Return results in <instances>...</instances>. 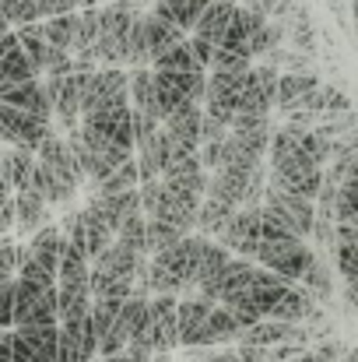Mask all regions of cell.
I'll return each instance as SVG.
<instances>
[{"label": "cell", "mask_w": 358, "mask_h": 362, "mask_svg": "<svg viewBox=\"0 0 358 362\" xmlns=\"http://www.w3.org/2000/svg\"><path fill=\"white\" fill-rule=\"evenodd\" d=\"M179 240H183L179 229H172V226H165V222H158V218H144V253H148V257L165 253L169 246H176Z\"/></svg>", "instance_id": "4316f807"}, {"label": "cell", "mask_w": 358, "mask_h": 362, "mask_svg": "<svg viewBox=\"0 0 358 362\" xmlns=\"http://www.w3.org/2000/svg\"><path fill=\"white\" fill-rule=\"evenodd\" d=\"M11 345H14V338H11V331L0 338V362H11Z\"/></svg>", "instance_id": "b9f144b4"}, {"label": "cell", "mask_w": 358, "mask_h": 362, "mask_svg": "<svg viewBox=\"0 0 358 362\" xmlns=\"http://www.w3.org/2000/svg\"><path fill=\"white\" fill-rule=\"evenodd\" d=\"M88 190H92V197H117V194H126V190H137V165H133V158L123 162L117 173H109L102 183H92Z\"/></svg>", "instance_id": "d4e9b609"}, {"label": "cell", "mask_w": 358, "mask_h": 362, "mask_svg": "<svg viewBox=\"0 0 358 362\" xmlns=\"http://www.w3.org/2000/svg\"><path fill=\"white\" fill-rule=\"evenodd\" d=\"M119 306H123V303H113V299H92V306H88V324H92L95 341H102V338L109 334V327L117 324V317H119Z\"/></svg>", "instance_id": "4dcf8cb0"}, {"label": "cell", "mask_w": 358, "mask_h": 362, "mask_svg": "<svg viewBox=\"0 0 358 362\" xmlns=\"http://www.w3.org/2000/svg\"><path fill=\"white\" fill-rule=\"evenodd\" d=\"M208 313L211 303L190 292L186 299H176V338L186 349H208Z\"/></svg>", "instance_id": "52a82bcc"}, {"label": "cell", "mask_w": 358, "mask_h": 362, "mask_svg": "<svg viewBox=\"0 0 358 362\" xmlns=\"http://www.w3.org/2000/svg\"><path fill=\"white\" fill-rule=\"evenodd\" d=\"M232 11H236V7H232L229 0H208L204 14H201L197 25H193V39H204V42L218 46L222 32H225L229 21H232Z\"/></svg>", "instance_id": "d6986e66"}, {"label": "cell", "mask_w": 358, "mask_h": 362, "mask_svg": "<svg viewBox=\"0 0 358 362\" xmlns=\"http://www.w3.org/2000/svg\"><path fill=\"white\" fill-rule=\"evenodd\" d=\"M236 208L222 204V201H211V197H201V208H197V236L201 240H218V233L232 222Z\"/></svg>", "instance_id": "44dd1931"}, {"label": "cell", "mask_w": 358, "mask_h": 362, "mask_svg": "<svg viewBox=\"0 0 358 362\" xmlns=\"http://www.w3.org/2000/svg\"><path fill=\"white\" fill-rule=\"evenodd\" d=\"M0 103L11 106V110H21L28 117L49 120V106H46V95H42V78L18 81V85H0Z\"/></svg>", "instance_id": "5bb4252c"}, {"label": "cell", "mask_w": 358, "mask_h": 362, "mask_svg": "<svg viewBox=\"0 0 358 362\" xmlns=\"http://www.w3.org/2000/svg\"><path fill=\"white\" fill-rule=\"evenodd\" d=\"M253 67L249 57H239V53H225L215 46V57H211V71H222V74H246Z\"/></svg>", "instance_id": "d590c367"}, {"label": "cell", "mask_w": 358, "mask_h": 362, "mask_svg": "<svg viewBox=\"0 0 358 362\" xmlns=\"http://www.w3.org/2000/svg\"><path fill=\"white\" fill-rule=\"evenodd\" d=\"M320 88V78L309 71H295V74H278V92H274V106L288 117V113H302L309 95Z\"/></svg>", "instance_id": "8fae6325"}, {"label": "cell", "mask_w": 358, "mask_h": 362, "mask_svg": "<svg viewBox=\"0 0 358 362\" xmlns=\"http://www.w3.org/2000/svg\"><path fill=\"white\" fill-rule=\"evenodd\" d=\"M242 78H246V74H222V71L204 74V110H201V113L211 117V120H218L222 127H229L232 117H236Z\"/></svg>", "instance_id": "5b68a950"}, {"label": "cell", "mask_w": 358, "mask_h": 362, "mask_svg": "<svg viewBox=\"0 0 358 362\" xmlns=\"http://www.w3.org/2000/svg\"><path fill=\"white\" fill-rule=\"evenodd\" d=\"M253 260H260L256 267H263V271H270V274H278L281 281L292 285V281H302V274L309 271V264L316 260V253L306 246V240L288 236V240L260 243L256 253H253Z\"/></svg>", "instance_id": "6da1fadb"}, {"label": "cell", "mask_w": 358, "mask_h": 362, "mask_svg": "<svg viewBox=\"0 0 358 362\" xmlns=\"http://www.w3.org/2000/svg\"><path fill=\"white\" fill-rule=\"evenodd\" d=\"M201 250H204V240L193 233V236H183L176 246H169L165 253L158 257H148L158 271H165L179 288H193V278H197V260H201Z\"/></svg>", "instance_id": "277c9868"}, {"label": "cell", "mask_w": 358, "mask_h": 362, "mask_svg": "<svg viewBox=\"0 0 358 362\" xmlns=\"http://www.w3.org/2000/svg\"><path fill=\"white\" fill-rule=\"evenodd\" d=\"M288 288H292L288 281H281L278 274H270V271H263V267L253 264V271H249V278H246V288H242V296H236V299H246L260 317H267L270 306H274Z\"/></svg>", "instance_id": "30bf717a"}, {"label": "cell", "mask_w": 358, "mask_h": 362, "mask_svg": "<svg viewBox=\"0 0 358 362\" xmlns=\"http://www.w3.org/2000/svg\"><path fill=\"white\" fill-rule=\"evenodd\" d=\"M78 229H81V240H85V257H88V264H92V260L113 243L109 226L99 218V211H95L92 204L78 208Z\"/></svg>", "instance_id": "ac0fdd59"}, {"label": "cell", "mask_w": 358, "mask_h": 362, "mask_svg": "<svg viewBox=\"0 0 358 362\" xmlns=\"http://www.w3.org/2000/svg\"><path fill=\"white\" fill-rule=\"evenodd\" d=\"M302 292L313 299V303H327L330 299V271H327V264L316 257L313 264H309V271L302 274Z\"/></svg>", "instance_id": "f546056e"}, {"label": "cell", "mask_w": 358, "mask_h": 362, "mask_svg": "<svg viewBox=\"0 0 358 362\" xmlns=\"http://www.w3.org/2000/svg\"><path fill=\"white\" fill-rule=\"evenodd\" d=\"M11 201H14V229H18V236L25 240H32L42 226H49V208H46V201L28 187V190H18V194H11Z\"/></svg>", "instance_id": "4fadbf2b"}, {"label": "cell", "mask_w": 358, "mask_h": 362, "mask_svg": "<svg viewBox=\"0 0 358 362\" xmlns=\"http://www.w3.org/2000/svg\"><path fill=\"white\" fill-rule=\"evenodd\" d=\"M7 32H11V25H7V18L0 14V35H7Z\"/></svg>", "instance_id": "f6af8a7d"}, {"label": "cell", "mask_w": 358, "mask_h": 362, "mask_svg": "<svg viewBox=\"0 0 358 362\" xmlns=\"http://www.w3.org/2000/svg\"><path fill=\"white\" fill-rule=\"evenodd\" d=\"M186 49H190V57H193V64L201 67V71H208L211 67V57H215V46L211 42H204V39H186Z\"/></svg>", "instance_id": "74e56055"}, {"label": "cell", "mask_w": 358, "mask_h": 362, "mask_svg": "<svg viewBox=\"0 0 358 362\" xmlns=\"http://www.w3.org/2000/svg\"><path fill=\"white\" fill-rule=\"evenodd\" d=\"M239 334V324L232 320V313L225 310V306H211V313H208V349L211 345H225V341H236Z\"/></svg>", "instance_id": "83f0119b"}, {"label": "cell", "mask_w": 358, "mask_h": 362, "mask_svg": "<svg viewBox=\"0 0 358 362\" xmlns=\"http://www.w3.org/2000/svg\"><path fill=\"white\" fill-rule=\"evenodd\" d=\"M229 137V127H222L218 120H211V117H201V137H197V148L201 144H222Z\"/></svg>", "instance_id": "8d00e7d4"}, {"label": "cell", "mask_w": 358, "mask_h": 362, "mask_svg": "<svg viewBox=\"0 0 358 362\" xmlns=\"http://www.w3.org/2000/svg\"><path fill=\"white\" fill-rule=\"evenodd\" d=\"M11 229H14V201L11 194H0V240L11 236Z\"/></svg>", "instance_id": "60d3db41"}, {"label": "cell", "mask_w": 358, "mask_h": 362, "mask_svg": "<svg viewBox=\"0 0 358 362\" xmlns=\"http://www.w3.org/2000/svg\"><path fill=\"white\" fill-rule=\"evenodd\" d=\"M0 14L7 18L11 28H21V25L39 21L35 18V0H0Z\"/></svg>", "instance_id": "836d02e7"}, {"label": "cell", "mask_w": 358, "mask_h": 362, "mask_svg": "<svg viewBox=\"0 0 358 362\" xmlns=\"http://www.w3.org/2000/svg\"><path fill=\"white\" fill-rule=\"evenodd\" d=\"M0 165H4V180L11 187V194L28 190L32 187V169H35V155L28 148H0Z\"/></svg>", "instance_id": "e0dca14e"}, {"label": "cell", "mask_w": 358, "mask_h": 362, "mask_svg": "<svg viewBox=\"0 0 358 362\" xmlns=\"http://www.w3.org/2000/svg\"><path fill=\"white\" fill-rule=\"evenodd\" d=\"M11 320H14V281L0 288V331H11Z\"/></svg>", "instance_id": "f35d334b"}, {"label": "cell", "mask_w": 358, "mask_h": 362, "mask_svg": "<svg viewBox=\"0 0 358 362\" xmlns=\"http://www.w3.org/2000/svg\"><path fill=\"white\" fill-rule=\"evenodd\" d=\"M316 317H320L316 303H313L302 288H288V292L270 306V313H267L263 320H278V324H292V327H299L302 320H316Z\"/></svg>", "instance_id": "9a60e30c"}, {"label": "cell", "mask_w": 358, "mask_h": 362, "mask_svg": "<svg viewBox=\"0 0 358 362\" xmlns=\"http://www.w3.org/2000/svg\"><path fill=\"white\" fill-rule=\"evenodd\" d=\"M78 0H42V21L46 18H60V14H74Z\"/></svg>", "instance_id": "ab89813d"}, {"label": "cell", "mask_w": 358, "mask_h": 362, "mask_svg": "<svg viewBox=\"0 0 358 362\" xmlns=\"http://www.w3.org/2000/svg\"><path fill=\"white\" fill-rule=\"evenodd\" d=\"M186 35L176 28V25H169V21H162V18H155L151 11L144 14V42H148V60H158L165 49H172L176 42H183Z\"/></svg>", "instance_id": "ffe728a7"}, {"label": "cell", "mask_w": 358, "mask_h": 362, "mask_svg": "<svg viewBox=\"0 0 358 362\" xmlns=\"http://www.w3.org/2000/svg\"><path fill=\"white\" fill-rule=\"evenodd\" d=\"M39 25H42V35H46V42H49L53 49L71 53L74 32H78V11H74V14H60V18H46V21H39Z\"/></svg>", "instance_id": "7402d4cb"}, {"label": "cell", "mask_w": 358, "mask_h": 362, "mask_svg": "<svg viewBox=\"0 0 358 362\" xmlns=\"http://www.w3.org/2000/svg\"><path fill=\"white\" fill-rule=\"evenodd\" d=\"M345 362H355V356H352V352H345Z\"/></svg>", "instance_id": "7dc6e473"}, {"label": "cell", "mask_w": 358, "mask_h": 362, "mask_svg": "<svg viewBox=\"0 0 358 362\" xmlns=\"http://www.w3.org/2000/svg\"><path fill=\"white\" fill-rule=\"evenodd\" d=\"M201 106L197 103H179L165 120H162V130L169 134V141L183 151H197V137H201Z\"/></svg>", "instance_id": "7c38bea8"}, {"label": "cell", "mask_w": 358, "mask_h": 362, "mask_svg": "<svg viewBox=\"0 0 358 362\" xmlns=\"http://www.w3.org/2000/svg\"><path fill=\"white\" fill-rule=\"evenodd\" d=\"M218 246H225L229 253H239V260H253L256 246H260V208H246L236 211L232 222L218 233Z\"/></svg>", "instance_id": "ba28073f"}, {"label": "cell", "mask_w": 358, "mask_h": 362, "mask_svg": "<svg viewBox=\"0 0 358 362\" xmlns=\"http://www.w3.org/2000/svg\"><path fill=\"white\" fill-rule=\"evenodd\" d=\"M14 334L42 362H56V324L53 327H18Z\"/></svg>", "instance_id": "484cf974"}, {"label": "cell", "mask_w": 358, "mask_h": 362, "mask_svg": "<svg viewBox=\"0 0 358 362\" xmlns=\"http://www.w3.org/2000/svg\"><path fill=\"white\" fill-rule=\"evenodd\" d=\"M53 324H56V288H39V285L14 278L11 331H18V327H53Z\"/></svg>", "instance_id": "7a4b0ae2"}, {"label": "cell", "mask_w": 358, "mask_h": 362, "mask_svg": "<svg viewBox=\"0 0 358 362\" xmlns=\"http://www.w3.org/2000/svg\"><path fill=\"white\" fill-rule=\"evenodd\" d=\"M92 362H102V359H92Z\"/></svg>", "instance_id": "681fc988"}, {"label": "cell", "mask_w": 358, "mask_h": 362, "mask_svg": "<svg viewBox=\"0 0 358 362\" xmlns=\"http://www.w3.org/2000/svg\"><path fill=\"white\" fill-rule=\"evenodd\" d=\"M99 4H117V0H99Z\"/></svg>", "instance_id": "c3c4849f"}, {"label": "cell", "mask_w": 358, "mask_h": 362, "mask_svg": "<svg viewBox=\"0 0 358 362\" xmlns=\"http://www.w3.org/2000/svg\"><path fill=\"white\" fill-rule=\"evenodd\" d=\"M260 208H270V211L288 226V233H292L295 240H306V236L313 233V218H316L313 201H302V197L281 194V190H274V187H263Z\"/></svg>", "instance_id": "8992f818"}, {"label": "cell", "mask_w": 358, "mask_h": 362, "mask_svg": "<svg viewBox=\"0 0 358 362\" xmlns=\"http://www.w3.org/2000/svg\"><path fill=\"white\" fill-rule=\"evenodd\" d=\"M320 183H323V169L306 162L299 151L292 158L270 165V176H267V187H274L281 194H292V197H302V201H313L320 194Z\"/></svg>", "instance_id": "3957f363"}, {"label": "cell", "mask_w": 358, "mask_h": 362, "mask_svg": "<svg viewBox=\"0 0 358 362\" xmlns=\"http://www.w3.org/2000/svg\"><path fill=\"white\" fill-rule=\"evenodd\" d=\"M281 39H285V21H267V25H263L260 32H253V35H249V42H246L249 60H256V57H267V53L281 49Z\"/></svg>", "instance_id": "f1b7e54d"}, {"label": "cell", "mask_w": 358, "mask_h": 362, "mask_svg": "<svg viewBox=\"0 0 358 362\" xmlns=\"http://www.w3.org/2000/svg\"><path fill=\"white\" fill-rule=\"evenodd\" d=\"M292 362H320V359H316V356H313V352H302V356H299V359H292Z\"/></svg>", "instance_id": "ee69618b"}, {"label": "cell", "mask_w": 358, "mask_h": 362, "mask_svg": "<svg viewBox=\"0 0 358 362\" xmlns=\"http://www.w3.org/2000/svg\"><path fill=\"white\" fill-rule=\"evenodd\" d=\"M334 253H338V267L345 274V285L355 288L358 278V243H334Z\"/></svg>", "instance_id": "e575fe53"}, {"label": "cell", "mask_w": 358, "mask_h": 362, "mask_svg": "<svg viewBox=\"0 0 358 362\" xmlns=\"http://www.w3.org/2000/svg\"><path fill=\"white\" fill-rule=\"evenodd\" d=\"M14 39H18V49H21V53L28 57V64L35 67V78H39L42 57H46V49H49V42H46V35H42V25H39V21L21 25V28L14 32Z\"/></svg>", "instance_id": "603a6c76"}, {"label": "cell", "mask_w": 358, "mask_h": 362, "mask_svg": "<svg viewBox=\"0 0 358 362\" xmlns=\"http://www.w3.org/2000/svg\"><path fill=\"white\" fill-rule=\"evenodd\" d=\"M0 130H4V141H7L11 148H28V151H35V148L42 144V137L53 130V123L39 120V117H28V113L11 110V106L0 103Z\"/></svg>", "instance_id": "9c48e42d"}, {"label": "cell", "mask_w": 358, "mask_h": 362, "mask_svg": "<svg viewBox=\"0 0 358 362\" xmlns=\"http://www.w3.org/2000/svg\"><path fill=\"white\" fill-rule=\"evenodd\" d=\"M358 218V204H355V180H345L338 187V197H334V222L338 226H355Z\"/></svg>", "instance_id": "d6a6232c"}, {"label": "cell", "mask_w": 358, "mask_h": 362, "mask_svg": "<svg viewBox=\"0 0 358 362\" xmlns=\"http://www.w3.org/2000/svg\"><path fill=\"white\" fill-rule=\"evenodd\" d=\"M151 71H158V74H204V71L193 64V57H190V49H186V39L176 42L172 49H165L158 60H151Z\"/></svg>", "instance_id": "cb8c5ba5"}, {"label": "cell", "mask_w": 358, "mask_h": 362, "mask_svg": "<svg viewBox=\"0 0 358 362\" xmlns=\"http://www.w3.org/2000/svg\"><path fill=\"white\" fill-rule=\"evenodd\" d=\"M78 7H102L99 0H78Z\"/></svg>", "instance_id": "bcb514c9"}, {"label": "cell", "mask_w": 358, "mask_h": 362, "mask_svg": "<svg viewBox=\"0 0 358 362\" xmlns=\"http://www.w3.org/2000/svg\"><path fill=\"white\" fill-rule=\"evenodd\" d=\"M208 362H239L236 352H218V356H211Z\"/></svg>", "instance_id": "7bdbcfd3"}, {"label": "cell", "mask_w": 358, "mask_h": 362, "mask_svg": "<svg viewBox=\"0 0 358 362\" xmlns=\"http://www.w3.org/2000/svg\"><path fill=\"white\" fill-rule=\"evenodd\" d=\"M270 106H274V95H270V92H263V85H260L256 71L249 67V71H246V78H242V88H239L236 117H260V120H267V117H270Z\"/></svg>", "instance_id": "2e32d148"}, {"label": "cell", "mask_w": 358, "mask_h": 362, "mask_svg": "<svg viewBox=\"0 0 358 362\" xmlns=\"http://www.w3.org/2000/svg\"><path fill=\"white\" fill-rule=\"evenodd\" d=\"M99 39V7H85L78 11V32H74V46L71 53H88Z\"/></svg>", "instance_id": "1f68e13d"}]
</instances>
